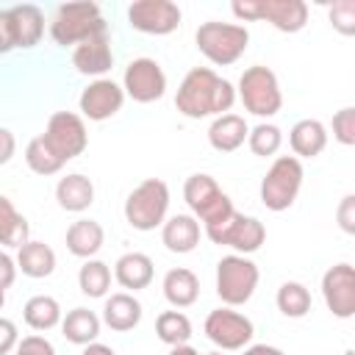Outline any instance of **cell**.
Masks as SVG:
<instances>
[{"label": "cell", "mask_w": 355, "mask_h": 355, "mask_svg": "<svg viewBox=\"0 0 355 355\" xmlns=\"http://www.w3.org/2000/svg\"><path fill=\"white\" fill-rule=\"evenodd\" d=\"M61 333H64L67 341L86 347V344L97 341V336H100V319H97V313L89 311V308H72V311L61 319Z\"/></svg>", "instance_id": "83f0119b"}, {"label": "cell", "mask_w": 355, "mask_h": 355, "mask_svg": "<svg viewBox=\"0 0 355 355\" xmlns=\"http://www.w3.org/2000/svg\"><path fill=\"white\" fill-rule=\"evenodd\" d=\"M103 239H105V233H103V225L100 222H94V219H78L67 230V250L75 258H86L89 261V258H94L100 252Z\"/></svg>", "instance_id": "cb8c5ba5"}, {"label": "cell", "mask_w": 355, "mask_h": 355, "mask_svg": "<svg viewBox=\"0 0 355 355\" xmlns=\"http://www.w3.org/2000/svg\"><path fill=\"white\" fill-rule=\"evenodd\" d=\"M14 47H17V42H14V28H11L8 8H0V55L11 53Z\"/></svg>", "instance_id": "60d3db41"}, {"label": "cell", "mask_w": 355, "mask_h": 355, "mask_svg": "<svg viewBox=\"0 0 355 355\" xmlns=\"http://www.w3.org/2000/svg\"><path fill=\"white\" fill-rule=\"evenodd\" d=\"M17 280V261L8 252H0V291H6Z\"/></svg>", "instance_id": "b9f144b4"}, {"label": "cell", "mask_w": 355, "mask_h": 355, "mask_svg": "<svg viewBox=\"0 0 355 355\" xmlns=\"http://www.w3.org/2000/svg\"><path fill=\"white\" fill-rule=\"evenodd\" d=\"M28 219L14 208V202L8 197L0 194V244L3 247H22L28 241Z\"/></svg>", "instance_id": "f546056e"}, {"label": "cell", "mask_w": 355, "mask_h": 355, "mask_svg": "<svg viewBox=\"0 0 355 355\" xmlns=\"http://www.w3.org/2000/svg\"><path fill=\"white\" fill-rule=\"evenodd\" d=\"M14 150H17V139L8 128H0V166L8 164L14 158Z\"/></svg>", "instance_id": "7bdbcfd3"}, {"label": "cell", "mask_w": 355, "mask_h": 355, "mask_svg": "<svg viewBox=\"0 0 355 355\" xmlns=\"http://www.w3.org/2000/svg\"><path fill=\"white\" fill-rule=\"evenodd\" d=\"M8 17H11V28H14V42L17 47L28 50L33 44H39L42 33H44V14L31 6V3H22V6H14L8 8Z\"/></svg>", "instance_id": "44dd1931"}, {"label": "cell", "mask_w": 355, "mask_h": 355, "mask_svg": "<svg viewBox=\"0 0 355 355\" xmlns=\"http://www.w3.org/2000/svg\"><path fill=\"white\" fill-rule=\"evenodd\" d=\"M19 344V333H17V324L6 316H0V355H8L11 349H17Z\"/></svg>", "instance_id": "ab89813d"}, {"label": "cell", "mask_w": 355, "mask_h": 355, "mask_svg": "<svg viewBox=\"0 0 355 355\" xmlns=\"http://www.w3.org/2000/svg\"><path fill=\"white\" fill-rule=\"evenodd\" d=\"M252 322L230 308H216L205 316V336L219 349H244L252 341Z\"/></svg>", "instance_id": "5bb4252c"}, {"label": "cell", "mask_w": 355, "mask_h": 355, "mask_svg": "<svg viewBox=\"0 0 355 355\" xmlns=\"http://www.w3.org/2000/svg\"><path fill=\"white\" fill-rule=\"evenodd\" d=\"M164 297H166V302L175 305V308H189V305H194L197 297H200V280H197V275H194L191 269H183V266L169 269V272L164 275Z\"/></svg>", "instance_id": "4316f807"}, {"label": "cell", "mask_w": 355, "mask_h": 355, "mask_svg": "<svg viewBox=\"0 0 355 355\" xmlns=\"http://www.w3.org/2000/svg\"><path fill=\"white\" fill-rule=\"evenodd\" d=\"M197 50L216 67L236 64L247 44H250V31L236 22H202L194 33Z\"/></svg>", "instance_id": "7a4b0ae2"}, {"label": "cell", "mask_w": 355, "mask_h": 355, "mask_svg": "<svg viewBox=\"0 0 355 355\" xmlns=\"http://www.w3.org/2000/svg\"><path fill=\"white\" fill-rule=\"evenodd\" d=\"M161 241L169 252L186 255L200 244V222L191 214H175L161 225Z\"/></svg>", "instance_id": "ac0fdd59"}, {"label": "cell", "mask_w": 355, "mask_h": 355, "mask_svg": "<svg viewBox=\"0 0 355 355\" xmlns=\"http://www.w3.org/2000/svg\"><path fill=\"white\" fill-rule=\"evenodd\" d=\"M97 33H105V19L100 17L97 3H64L50 22V36L61 47L80 44Z\"/></svg>", "instance_id": "3957f363"}, {"label": "cell", "mask_w": 355, "mask_h": 355, "mask_svg": "<svg viewBox=\"0 0 355 355\" xmlns=\"http://www.w3.org/2000/svg\"><path fill=\"white\" fill-rule=\"evenodd\" d=\"M322 297L333 316L352 319L355 316V269L349 263H336L322 277Z\"/></svg>", "instance_id": "9a60e30c"}, {"label": "cell", "mask_w": 355, "mask_h": 355, "mask_svg": "<svg viewBox=\"0 0 355 355\" xmlns=\"http://www.w3.org/2000/svg\"><path fill=\"white\" fill-rule=\"evenodd\" d=\"M244 355H286V352L272 347V344H252V347L244 349Z\"/></svg>", "instance_id": "ee69618b"}, {"label": "cell", "mask_w": 355, "mask_h": 355, "mask_svg": "<svg viewBox=\"0 0 355 355\" xmlns=\"http://www.w3.org/2000/svg\"><path fill=\"white\" fill-rule=\"evenodd\" d=\"M330 22H333V28H336L338 33L352 36V33H355V3H352V0H338V3H333V8H330Z\"/></svg>", "instance_id": "8d00e7d4"}, {"label": "cell", "mask_w": 355, "mask_h": 355, "mask_svg": "<svg viewBox=\"0 0 355 355\" xmlns=\"http://www.w3.org/2000/svg\"><path fill=\"white\" fill-rule=\"evenodd\" d=\"M205 233L214 244H222V247H233L236 255H247V252H255L261 250V244L266 241V227L261 219L255 216H244L239 211H233L230 216H225L222 222H214V225H205Z\"/></svg>", "instance_id": "30bf717a"}, {"label": "cell", "mask_w": 355, "mask_h": 355, "mask_svg": "<svg viewBox=\"0 0 355 355\" xmlns=\"http://www.w3.org/2000/svg\"><path fill=\"white\" fill-rule=\"evenodd\" d=\"M103 322L116 333H128L141 322V302L128 291L111 294L103 308Z\"/></svg>", "instance_id": "ffe728a7"}, {"label": "cell", "mask_w": 355, "mask_h": 355, "mask_svg": "<svg viewBox=\"0 0 355 355\" xmlns=\"http://www.w3.org/2000/svg\"><path fill=\"white\" fill-rule=\"evenodd\" d=\"M122 92L136 103H155L166 92V75L155 58H133L122 75Z\"/></svg>", "instance_id": "7c38bea8"}, {"label": "cell", "mask_w": 355, "mask_h": 355, "mask_svg": "<svg viewBox=\"0 0 355 355\" xmlns=\"http://www.w3.org/2000/svg\"><path fill=\"white\" fill-rule=\"evenodd\" d=\"M25 164L31 166V172H36V175H55L64 164L53 155V150L44 144V139L42 136H36V139H31L28 141V147H25Z\"/></svg>", "instance_id": "836d02e7"}, {"label": "cell", "mask_w": 355, "mask_h": 355, "mask_svg": "<svg viewBox=\"0 0 355 355\" xmlns=\"http://www.w3.org/2000/svg\"><path fill=\"white\" fill-rule=\"evenodd\" d=\"M169 211V186L161 178L141 180L125 200V219L136 230H155L166 222Z\"/></svg>", "instance_id": "277c9868"}, {"label": "cell", "mask_w": 355, "mask_h": 355, "mask_svg": "<svg viewBox=\"0 0 355 355\" xmlns=\"http://www.w3.org/2000/svg\"><path fill=\"white\" fill-rule=\"evenodd\" d=\"M183 200L191 208L194 219H202L205 225L222 222L225 216H230L236 208L230 202V197L216 186V180L211 175H189L183 183Z\"/></svg>", "instance_id": "ba28073f"}, {"label": "cell", "mask_w": 355, "mask_h": 355, "mask_svg": "<svg viewBox=\"0 0 355 355\" xmlns=\"http://www.w3.org/2000/svg\"><path fill=\"white\" fill-rule=\"evenodd\" d=\"M17 269L28 277H50L53 269H55V252L50 244L44 241H25L17 252Z\"/></svg>", "instance_id": "484cf974"}, {"label": "cell", "mask_w": 355, "mask_h": 355, "mask_svg": "<svg viewBox=\"0 0 355 355\" xmlns=\"http://www.w3.org/2000/svg\"><path fill=\"white\" fill-rule=\"evenodd\" d=\"M336 216H338V227L352 236V233H355V197H352V194H347V197L338 202Z\"/></svg>", "instance_id": "f35d334b"}, {"label": "cell", "mask_w": 355, "mask_h": 355, "mask_svg": "<svg viewBox=\"0 0 355 355\" xmlns=\"http://www.w3.org/2000/svg\"><path fill=\"white\" fill-rule=\"evenodd\" d=\"M277 308L288 319H302L311 311V291L302 283L288 280L277 288Z\"/></svg>", "instance_id": "1f68e13d"}, {"label": "cell", "mask_w": 355, "mask_h": 355, "mask_svg": "<svg viewBox=\"0 0 355 355\" xmlns=\"http://www.w3.org/2000/svg\"><path fill=\"white\" fill-rule=\"evenodd\" d=\"M258 266L244 255H225L216 263V294L225 305H244L258 286Z\"/></svg>", "instance_id": "9c48e42d"}, {"label": "cell", "mask_w": 355, "mask_h": 355, "mask_svg": "<svg viewBox=\"0 0 355 355\" xmlns=\"http://www.w3.org/2000/svg\"><path fill=\"white\" fill-rule=\"evenodd\" d=\"M208 355H222V349H216V352H208Z\"/></svg>", "instance_id": "c3c4849f"}, {"label": "cell", "mask_w": 355, "mask_h": 355, "mask_svg": "<svg viewBox=\"0 0 355 355\" xmlns=\"http://www.w3.org/2000/svg\"><path fill=\"white\" fill-rule=\"evenodd\" d=\"M236 103V89L230 80L219 78L208 67H194L186 72V78L178 86L175 108L189 119L202 116H222Z\"/></svg>", "instance_id": "6da1fadb"}, {"label": "cell", "mask_w": 355, "mask_h": 355, "mask_svg": "<svg viewBox=\"0 0 355 355\" xmlns=\"http://www.w3.org/2000/svg\"><path fill=\"white\" fill-rule=\"evenodd\" d=\"M230 8L239 19H266L283 33H297L308 22L302 0H236Z\"/></svg>", "instance_id": "52a82bcc"}, {"label": "cell", "mask_w": 355, "mask_h": 355, "mask_svg": "<svg viewBox=\"0 0 355 355\" xmlns=\"http://www.w3.org/2000/svg\"><path fill=\"white\" fill-rule=\"evenodd\" d=\"M55 200H58V205H61L64 211L80 214V211H86V208L94 202V183H92L86 175L72 172V175H67V178L58 180V186H55Z\"/></svg>", "instance_id": "7402d4cb"}, {"label": "cell", "mask_w": 355, "mask_h": 355, "mask_svg": "<svg viewBox=\"0 0 355 355\" xmlns=\"http://www.w3.org/2000/svg\"><path fill=\"white\" fill-rule=\"evenodd\" d=\"M80 355H116L111 347H105V344H100V341H92V344H86L83 347V352Z\"/></svg>", "instance_id": "f6af8a7d"}, {"label": "cell", "mask_w": 355, "mask_h": 355, "mask_svg": "<svg viewBox=\"0 0 355 355\" xmlns=\"http://www.w3.org/2000/svg\"><path fill=\"white\" fill-rule=\"evenodd\" d=\"M6 305V291H0V308Z\"/></svg>", "instance_id": "7dc6e473"}, {"label": "cell", "mask_w": 355, "mask_h": 355, "mask_svg": "<svg viewBox=\"0 0 355 355\" xmlns=\"http://www.w3.org/2000/svg\"><path fill=\"white\" fill-rule=\"evenodd\" d=\"M155 333L164 344L180 347V344H189V338H191V322L180 311H164L155 319Z\"/></svg>", "instance_id": "4dcf8cb0"}, {"label": "cell", "mask_w": 355, "mask_h": 355, "mask_svg": "<svg viewBox=\"0 0 355 355\" xmlns=\"http://www.w3.org/2000/svg\"><path fill=\"white\" fill-rule=\"evenodd\" d=\"M180 8L172 0H136L128 6V22L130 28L150 33V36H166L178 31L180 25Z\"/></svg>", "instance_id": "4fadbf2b"}, {"label": "cell", "mask_w": 355, "mask_h": 355, "mask_svg": "<svg viewBox=\"0 0 355 355\" xmlns=\"http://www.w3.org/2000/svg\"><path fill=\"white\" fill-rule=\"evenodd\" d=\"M153 258L144 255V252H125L116 263H114V277L122 288H130V291H139V288H147L153 283Z\"/></svg>", "instance_id": "603a6c76"}, {"label": "cell", "mask_w": 355, "mask_h": 355, "mask_svg": "<svg viewBox=\"0 0 355 355\" xmlns=\"http://www.w3.org/2000/svg\"><path fill=\"white\" fill-rule=\"evenodd\" d=\"M239 97L244 103V108L255 116H275L283 108V94H280V83L277 75L263 67H247L239 78Z\"/></svg>", "instance_id": "5b68a950"}, {"label": "cell", "mask_w": 355, "mask_h": 355, "mask_svg": "<svg viewBox=\"0 0 355 355\" xmlns=\"http://www.w3.org/2000/svg\"><path fill=\"white\" fill-rule=\"evenodd\" d=\"M22 319L28 327L33 330H53L58 322H61V305L55 297H47V294H36L25 302L22 308Z\"/></svg>", "instance_id": "f1b7e54d"}, {"label": "cell", "mask_w": 355, "mask_h": 355, "mask_svg": "<svg viewBox=\"0 0 355 355\" xmlns=\"http://www.w3.org/2000/svg\"><path fill=\"white\" fill-rule=\"evenodd\" d=\"M14 355H55V347L44 336H25L17 344V352Z\"/></svg>", "instance_id": "74e56055"}, {"label": "cell", "mask_w": 355, "mask_h": 355, "mask_svg": "<svg viewBox=\"0 0 355 355\" xmlns=\"http://www.w3.org/2000/svg\"><path fill=\"white\" fill-rule=\"evenodd\" d=\"M333 139L344 147L355 144V108H341L333 114Z\"/></svg>", "instance_id": "d590c367"}, {"label": "cell", "mask_w": 355, "mask_h": 355, "mask_svg": "<svg viewBox=\"0 0 355 355\" xmlns=\"http://www.w3.org/2000/svg\"><path fill=\"white\" fill-rule=\"evenodd\" d=\"M125 103V92L119 83L108 80V78H97L92 80L83 92H80V114L92 122H103V119H111Z\"/></svg>", "instance_id": "2e32d148"}, {"label": "cell", "mask_w": 355, "mask_h": 355, "mask_svg": "<svg viewBox=\"0 0 355 355\" xmlns=\"http://www.w3.org/2000/svg\"><path fill=\"white\" fill-rule=\"evenodd\" d=\"M288 144L294 150V158H316L327 147V130L319 119H300L288 133Z\"/></svg>", "instance_id": "d4e9b609"}, {"label": "cell", "mask_w": 355, "mask_h": 355, "mask_svg": "<svg viewBox=\"0 0 355 355\" xmlns=\"http://www.w3.org/2000/svg\"><path fill=\"white\" fill-rule=\"evenodd\" d=\"M72 64L80 75H105L114 64V53H111V39L108 33H97L80 44H75L72 50Z\"/></svg>", "instance_id": "e0dca14e"}, {"label": "cell", "mask_w": 355, "mask_h": 355, "mask_svg": "<svg viewBox=\"0 0 355 355\" xmlns=\"http://www.w3.org/2000/svg\"><path fill=\"white\" fill-rule=\"evenodd\" d=\"M169 355H200V352L194 347H189V344H180V347H172Z\"/></svg>", "instance_id": "bcb514c9"}, {"label": "cell", "mask_w": 355, "mask_h": 355, "mask_svg": "<svg viewBox=\"0 0 355 355\" xmlns=\"http://www.w3.org/2000/svg\"><path fill=\"white\" fill-rule=\"evenodd\" d=\"M302 186V164L294 155H280L272 161L261 180V202L269 211H286L294 205Z\"/></svg>", "instance_id": "8992f818"}, {"label": "cell", "mask_w": 355, "mask_h": 355, "mask_svg": "<svg viewBox=\"0 0 355 355\" xmlns=\"http://www.w3.org/2000/svg\"><path fill=\"white\" fill-rule=\"evenodd\" d=\"M247 133H250V125L244 122V116L222 114L208 128V144L216 153H233V150H239L247 141Z\"/></svg>", "instance_id": "d6986e66"}, {"label": "cell", "mask_w": 355, "mask_h": 355, "mask_svg": "<svg viewBox=\"0 0 355 355\" xmlns=\"http://www.w3.org/2000/svg\"><path fill=\"white\" fill-rule=\"evenodd\" d=\"M78 286L86 297H105V291L111 288V269L108 263L97 261V258H89L80 272H78Z\"/></svg>", "instance_id": "d6a6232c"}, {"label": "cell", "mask_w": 355, "mask_h": 355, "mask_svg": "<svg viewBox=\"0 0 355 355\" xmlns=\"http://www.w3.org/2000/svg\"><path fill=\"white\" fill-rule=\"evenodd\" d=\"M42 139H44V144L53 150V155L61 164L78 158L89 144V133H86L83 116H78L72 111H55L47 119V128H44Z\"/></svg>", "instance_id": "8fae6325"}, {"label": "cell", "mask_w": 355, "mask_h": 355, "mask_svg": "<svg viewBox=\"0 0 355 355\" xmlns=\"http://www.w3.org/2000/svg\"><path fill=\"white\" fill-rule=\"evenodd\" d=\"M247 144H250V150H252L255 155L269 158V155H275V153L280 150V144H283V133H280L277 125H272V122H261V125H255V128L247 133Z\"/></svg>", "instance_id": "e575fe53"}]
</instances>
